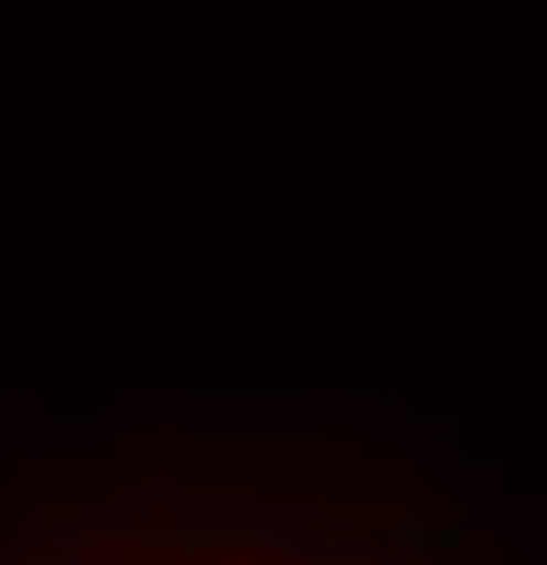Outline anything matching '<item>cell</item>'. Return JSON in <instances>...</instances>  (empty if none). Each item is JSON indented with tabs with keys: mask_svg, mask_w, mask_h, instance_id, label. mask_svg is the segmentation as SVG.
<instances>
[{
	"mask_svg": "<svg viewBox=\"0 0 547 565\" xmlns=\"http://www.w3.org/2000/svg\"><path fill=\"white\" fill-rule=\"evenodd\" d=\"M35 565H139V540L114 522H53L35 540Z\"/></svg>",
	"mask_w": 547,
	"mask_h": 565,
	"instance_id": "1",
	"label": "cell"
},
{
	"mask_svg": "<svg viewBox=\"0 0 547 565\" xmlns=\"http://www.w3.org/2000/svg\"><path fill=\"white\" fill-rule=\"evenodd\" d=\"M62 513H53V495H44V461H0V531H18V540H44Z\"/></svg>",
	"mask_w": 547,
	"mask_h": 565,
	"instance_id": "2",
	"label": "cell"
}]
</instances>
